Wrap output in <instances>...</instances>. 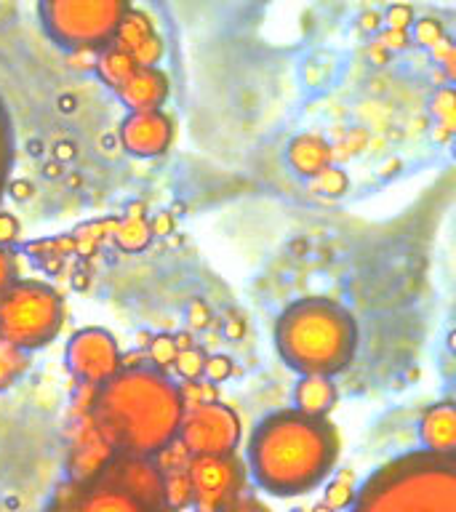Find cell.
Instances as JSON below:
<instances>
[{"label":"cell","instance_id":"41","mask_svg":"<svg viewBox=\"0 0 456 512\" xmlns=\"http://www.w3.org/2000/svg\"><path fill=\"white\" fill-rule=\"evenodd\" d=\"M54 155H56V158H59V160H64V158H70V155H75V150H70V144H59V147H56Z\"/></svg>","mask_w":456,"mask_h":512},{"label":"cell","instance_id":"5","mask_svg":"<svg viewBox=\"0 0 456 512\" xmlns=\"http://www.w3.org/2000/svg\"><path fill=\"white\" fill-rule=\"evenodd\" d=\"M48 512H174L155 459L112 456L86 480H72Z\"/></svg>","mask_w":456,"mask_h":512},{"label":"cell","instance_id":"17","mask_svg":"<svg viewBox=\"0 0 456 512\" xmlns=\"http://www.w3.org/2000/svg\"><path fill=\"white\" fill-rule=\"evenodd\" d=\"M94 67L96 75H99L112 91H118V88L128 80V75L136 70L131 54H126V51H120V48L115 46H107L104 51H99Z\"/></svg>","mask_w":456,"mask_h":512},{"label":"cell","instance_id":"8","mask_svg":"<svg viewBox=\"0 0 456 512\" xmlns=\"http://www.w3.org/2000/svg\"><path fill=\"white\" fill-rule=\"evenodd\" d=\"M187 480H190V504H195L198 512H224L243 496L246 464L238 454L190 456Z\"/></svg>","mask_w":456,"mask_h":512},{"label":"cell","instance_id":"33","mask_svg":"<svg viewBox=\"0 0 456 512\" xmlns=\"http://www.w3.org/2000/svg\"><path fill=\"white\" fill-rule=\"evenodd\" d=\"M19 240V219L0 211V248H11Z\"/></svg>","mask_w":456,"mask_h":512},{"label":"cell","instance_id":"4","mask_svg":"<svg viewBox=\"0 0 456 512\" xmlns=\"http://www.w3.org/2000/svg\"><path fill=\"white\" fill-rule=\"evenodd\" d=\"M350 512H456L454 456L411 451L371 475Z\"/></svg>","mask_w":456,"mask_h":512},{"label":"cell","instance_id":"43","mask_svg":"<svg viewBox=\"0 0 456 512\" xmlns=\"http://www.w3.org/2000/svg\"><path fill=\"white\" fill-rule=\"evenodd\" d=\"M46 176H59L62 171H59V163H46V171H43Z\"/></svg>","mask_w":456,"mask_h":512},{"label":"cell","instance_id":"44","mask_svg":"<svg viewBox=\"0 0 456 512\" xmlns=\"http://www.w3.org/2000/svg\"><path fill=\"white\" fill-rule=\"evenodd\" d=\"M312 512H334L328 504H318V507H312Z\"/></svg>","mask_w":456,"mask_h":512},{"label":"cell","instance_id":"14","mask_svg":"<svg viewBox=\"0 0 456 512\" xmlns=\"http://www.w3.org/2000/svg\"><path fill=\"white\" fill-rule=\"evenodd\" d=\"M339 390L328 376H302L294 387V411L310 419H326L334 411Z\"/></svg>","mask_w":456,"mask_h":512},{"label":"cell","instance_id":"6","mask_svg":"<svg viewBox=\"0 0 456 512\" xmlns=\"http://www.w3.org/2000/svg\"><path fill=\"white\" fill-rule=\"evenodd\" d=\"M64 326V299L43 280H16L0 296V339L22 352L54 342Z\"/></svg>","mask_w":456,"mask_h":512},{"label":"cell","instance_id":"23","mask_svg":"<svg viewBox=\"0 0 456 512\" xmlns=\"http://www.w3.org/2000/svg\"><path fill=\"white\" fill-rule=\"evenodd\" d=\"M310 184H312V190L320 192V195H331V198H336V195L347 192V187H350V179H347V174H344L342 168L328 166V168H323L318 176H312Z\"/></svg>","mask_w":456,"mask_h":512},{"label":"cell","instance_id":"31","mask_svg":"<svg viewBox=\"0 0 456 512\" xmlns=\"http://www.w3.org/2000/svg\"><path fill=\"white\" fill-rule=\"evenodd\" d=\"M19 280V264L11 248H0V296Z\"/></svg>","mask_w":456,"mask_h":512},{"label":"cell","instance_id":"11","mask_svg":"<svg viewBox=\"0 0 456 512\" xmlns=\"http://www.w3.org/2000/svg\"><path fill=\"white\" fill-rule=\"evenodd\" d=\"M120 142L136 158H155L174 142V120L163 110L128 112L120 123Z\"/></svg>","mask_w":456,"mask_h":512},{"label":"cell","instance_id":"10","mask_svg":"<svg viewBox=\"0 0 456 512\" xmlns=\"http://www.w3.org/2000/svg\"><path fill=\"white\" fill-rule=\"evenodd\" d=\"M123 352L118 339L104 328H80L70 336L64 363L78 387H102L120 371Z\"/></svg>","mask_w":456,"mask_h":512},{"label":"cell","instance_id":"35","mask_svg":"<svg viewBox=\"0 0 456 512\" xmlns=\"http://www.w3.org/2000/svg\"><path fill=\"white\" fill-rule=\"evenodd\" d=\"M411 43V35L408 32H395V30H387L379 35L376 40V46L387 48V51H400V48H406Z\"/></svg>","mask_w":456,"mask_h":512},{"label":"cell","instance_id":"9","mask_svg":"<svg viewBox=\"0 0 456 512\" xmlns=\"http://www.w3.org/2000/svg\"><path fill=\"white\" fill-rule=\"evenodd\" d=\"M240 416L222 400L184 411L176 443L190 456H227L240 446Z\"/></svg>","mask_w":456,"mask_h":512},{"label":"cell","instance_id":"28","mask_svg":"<svg viewBox=\"0 0 456 512\" xmlns=\"http://www.w3.org/2000/svg\"><path fill=\"white\" fill-rule=\"evenodd\" d=\"M232 358L230 355H206V366H203V376L208 384H222L232 376Z\"/></svg>","mask_w":456,"mask_h":512},{"label":"cell","instance_id":"37","mask_svg":"<svg viewBox=\"0 0 456 512\" xmlns=\"http://www.w3.org/2000/svg\"><path fill=\"white\" fill-rule=\"evenodd\" d=\"M224 512H270V507L254 499V496H240L238 502L230 504Z\"/></svg>","mask_w":456,"mask_h":512},{"label":"cell","instance_id":"27","mask_svg":"<svg viewBox=\"0 0 456 512\" xmlns=\"http://www.w3.org/2000/svg\"><path fill=\"white\" fill-rule=\"evenodd\" d=\"M456 99L454 91L451 88H440L435 99H432V112H435V118L440 120V126L448 128L451 134H454V118H456Z\"/></svg>","mask_w":456,"mask_h":512},{"label":"cell","instance_id":"29","mask_svg":"<svg viewBox=\"0 0 456 512\" xmlns=\"http://www.w3.org/2000/svg\"><path fill=\"white\" fill-rule=\"evenodd\" d=\"M160 56H163V40H160V35H152L150 40H144L142 46L136 48L131 59H134L136 67H158Z\"/></svg>","mask_w":456,"mask_h":512},{"label":"cell","instance_id":"2","mask_svg":"<svg viewBox=\"0 0 456 512\" xmlns=\"http://www.w3.org/2000/svg\"><path fill=\"white\" fill-rule=\"evenodd\" d=\"M246 454V470L264 491L299 496L331 475L339 456V435L328 419H310L288 408L256 424Z\"/></svg>","mask_w":456,"mask_h":512},{"label":"cell","instance_id":"22","mask_svg":"<svg viewBox=\"0 0 456 512\" xmlns=\"http://www.w3.org/2000/svg\"><path fill=\"white\" fill-rule=\"evenodd\" d=\"M179 392H182V406L184 411L198 406H208V403H216L219 400V392H216L214 384H208L206 379H198V382H182L179 384Z\"/></svg>","mask_w":456,"mask_h":512},{"label":"cell","instance_id":"3","mask_svg":"<svg viewBox=\"0 0 456 512\" xmlns=\"http://www.w3.org/2000/svg\"><path fill=\"white\" fill-rule=\"evenodd\" d=\"M275 344L288 368L302 376H336L358 350V326L350 310L323 296L288 304L275 323Z\"/></svg>","mask_w":456,"mask_h":512},{"label":"cell","instance_id":"38","mask_svg":"<svg viewBox=\"0 0 456 512\" xmlns=\"http://www.w3.org/2000/svg\"><path fill=\"white\" fill-rule=\"evenodd\" d=\"M171 339H174L176 352H184V350H192V347H198V344H195V339H192L190 331H176V334H171Z\"/></svg>","mask_w":456,"mask_h":512},{"label":"cell","instance_id":"40","mask_svg":"<svg viewBox=\"0 0 456 512\" xmlns=\"http://www.w3.org/2000/svg\"><path fill=\"white\" fill-rule=\"evenodd\" d=\"M243 331H246L243 320H230V323H227V328H224L227 339H238V336H243Z\"/></svg>","mask_w":456,"mask_h":512},{"label":"cell","instance_id":"32","mask_svg":"<svg viewBox=\"0 0 456 512\" xmlns=\"http://www.w3.org/2000/svg\"><path fill=\"white\" fill-rule=\"evenodd\" d=\"M187 323H190L192 331L206 328L211 323V310H208V304L203 299H192L190 307H187Z\"/></svg>","mask_w":456,"mask_h":512},{"label":"cell","instance_id":"36","mask_svg":"<svg viewBox=\"0 0 456 512\" xmlns=\"http://www.w3.org/2000/svg\"><path fill=\"white\" fill-rule=\"evenodd\" d=\"M32 192H35V187H32L30 179H14V182H8V198L16 200V203L30 200Z\"/></svg>","mask_w":456,"mask_h":512},{"label":"cell","instance_id":"26","mask_svg":"<svg viewBox=\"0 0 456 512\" xmlns=\"http://www.w3.org/2000/svg\"><path fill=\"white\" fill-rule=\"evenodd\" d=\"M411 27H414V40L424 48H435L438 43H443V40H446V30H443V24H440L438 19H432V16H427V19H419V22H414Z\"/></svg>","mask_w":456,"mask_h":512},{"label":"cell","instance_id":"42","mask_svg":"<svg viewBox=\"0 0 456 512\" xmlns=\"http://www.w3.org/2000/svg\"><path fill=\"white\" fill-rule=\"evenodd\" d=\"M432 136H435L438 142H446L448 136H451V131H448V128H443V126H435V131H432Z\"/></svg>","mask_w":456,"mask_h":512},{"label":"cell","instance_id":"20","mask_svg":"<svg viewBox=\"0 0 456 512\" xmlns=\"http://www.w3.org/2000/svg\"><path fill=\"white\" fill-rule=\"evenodd\" d=\"M11 163H14V131H11L6 104L0 99V198H3V190H6Z\"/></svg>","mask_w":456,"mask_h":512},{"label":"cell","instance_id":"12","mask_svg":"<svg viewBox=\"0 0 456 512\" xmlns=\"http://www.w3.org/2000/svg\"><path fill=\"white\" fill-rule=\"evenodd\" d=\"M115 94L131 112L160 110L168 96L166 72L160 67H136Z\"/></svg>","mask_w":456,"mask_h":512},{"label":"cell","instance_id":"15","mask_svg":"<svg viewBox=\"0 0 456 512\" xmlns=\"http://www.w3.org/2000/svg\"><path fill=\"white\" fill-rule=\"evenodd\" d=\"M331 160H334V147L318 134H302L288 144V163L299 176L312 179L331 166Z\"/></svg>","mask_w":456,"mask_h":512},{"label":"cell","instance_id":"30","mask_svg":"<svg viewBox=\"0 0 456 512\" xmlns=\"http://www.w3.org/2000/svg\"><path fill=\"white\" fill-rule=\"evenodd\" d=\"M382 22H387V27L395 32H408V27L414 24V8L408 3H395L384 11Z\"/></svg>","mask_w":456,"mask_h":512},{"label":"cell","instance_id":"7","mask_svg":"<svg viewBox=\"0 0 456 512\" xmlns=\"http://www.w3.org/2000/svg\"><path fill=\"white\" fill-rule=\"evenodd\" d=\"M126 11L128 3L123 0H48L38 6L48 38L72 54H99L112 46Z\"/></svg>","mask_w":456,"mask_h":512},{"label":"cell","instance_id":"25","mask_svg":"<svg viewBox=\"0 0 456 512\" xmlns=\"http://www.w3.org/2000/svg\"><path fill=\"white\" fill-rule=\"evenodd\" d=\"M352 496H355V488H352V472L342 470L331 480V486L326 491V502L331 510H342V507H350Z\"/></svg>","mask_w":456,"mask_h":512},{"label":"cell","instance_id":"34","mask_svg":"<svg viewBox=\"0 0 456 512\" xmlns=\"http://www.w3.org/2000/svg\"><path fill=\"white\" fill-rule=\"evenodd\" d=\"M147 227H150L152 238H168L174 232V216L168 211H158L147 219Z\"/></svg>","mask_w":456,"mask_h":512},{"label":"cell","instance_id":"16","mask_svg":"<svg viewBox=\"0 0 456 512\" xmlns=\"http://www.w3.org/2000/svg\"><path fill=\"white\" fill-rule=\"evenodd\" d=\"M152 35H158V32H155V24H152L150 16L144 14L142 8L128 6V11L120 19L118 35L112 40V46L126 51V54H134L136 48L142 46L144 40H150Z\"/></svg>","mask_w":456,"mask_h":512},{"label":"cell","instance_id":"13","mask_svg":"<svg viewBox=\"0 0 456 512\" xmlns=\"http://www.w3.org/2000/svg\"><path fill=\"white\" fill-rule=\"evenodd\" d=\"M419 440L424 451L440 456H454L456 448V408L451 400L435 403L419 419Z\"/></svg>","mask_w":456,"mask_h":512},{"label":"cell","instance_id":"24","mask_svg":"<svg viewBox=\"0 0 456 512\" xmlns=\"http://www.w3.org/2000/svg\"><path fill=\"white\" fill-rule=\"evenodd\" d=\"M174 358H176V347L171 334H158L150 342V347H147V360H150V366L163 371V374H166V368L174 366Z\"/></svg>","mask_w":456,"mask_h":512},{"label":"cell","instance_id":"19","mask_svg":"<svg viewBox=\"0 0 456 512\" xmlns=\"http://www.w3.org/2000/svg\"><path fill=\"white\" fill-rule=\"evenodd\" d=\"M30 371V352H22L0 339V390L14 387Z\"/></svg>","mask_w":456,"mask_h":512},{"label":"cell","instance_id":"18","mask_svg":"<svg viewBox=\"0 0 456 512\" xmlns=\"http://www.w3.org/2000/svg\"><path fill=\"white\" fill-rule=\"evenodd\" d=\"M112 240L120 251H128V254H136V251H144L150 246V227H147V216L144 219H131V216H120L118 227L112 232Z\"/></svg>","mask_w":456,"mask_h":512},{"label":"cell","instance_id":"1","mask_svg":"<svg viewBox=\"0 0 456 512\" xmlns=\"http://www.w3.org/2000/svg\"><path fill=\"white\" fill-rule=\"evenodd\" d=\"M182 416L179 384L158 368L136 366L96 387L86 419L115 456L155 459L176 443Z\"/></svg>","mask_w":456,"mask_h":512},{"label":"cell","instance_id":"21","mask_svg":"<svg viewBox=\"0 0 456 512\" xmlns=\"http://www.w3.org/2000/svg\"><path fill=\"white\" fill-rule=\"evenodd\" d=\"M203 366H206V350L192 347V350L176 352L171 371H174L176 379H182V382H198L200 376H203Z\"/></svg>","mask_w":456,"mask_h":512},{"label":"cell","instance_id":"39","mask_svg":"<svg viewBox=\"0 0 456 512\" xmlns=\"http://www.w3.org/2000/svg\"><path fill=\"white\" fill-rule=\"evenodd\" d=\"M379 27H382V14H376V11H366V14L360 16V30L376 32Z\"/></svg>","mask_w":456,"mask_h":512}]
</instances>
